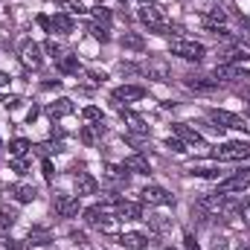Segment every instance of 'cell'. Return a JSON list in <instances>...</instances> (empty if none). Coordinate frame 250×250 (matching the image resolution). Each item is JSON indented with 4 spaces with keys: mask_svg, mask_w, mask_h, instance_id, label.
<instances>
[{
    "mask_svg": "<svg viewBox=\"0 0 250 250\" xmlns=\"http://www.w3.org/2000/svg\"><path fill=\"white\" fill-rule=\"evenodd\" d=\"M212 160H248L250 157V143H242V140H233V143H224V146H215L209 151Z\"/></svg>",
    "mask_w": 250,
    "mask_h": 250,
    "instance_id": "6da1fadb",
    "label": "cell"
},
{
    "mask_svg": "<svg viewBox=\"0 0 250 250\" xmlns=\"http://www.w3.org/2000/svg\"><path fill=\"white\" fill-rule=\"evenodd\" d=\"M169 50H172V56H181V59H187V62H201V59L207 56L204 44L189 41V38H172V41H169Z\"/></svg>",
    "mask_w": 250,
    "mask_h": 250,
    "instance_id": "7a4b0ae2",
    "label": "cell"
},
{
    "mask_svg": "<svg viewBox=\"0 0 250 250\" xmlns=\"http://www.w3.org/2000/svg\"><path fill=\"white\" fill-rule=\"evenodd\" d=\"M245 79H250V70H248V64H242V62L218 64L215 67V82H245Z\"/></svg>",
    "mask_w": 250,
    "mask_h": 250,
    "instance_id": "3957f363",
    "label": "cell"
},
{
    "mask_svg": "<svg viewBox=\"0 0 250 250\" xmlns=\"http://www.w3.org/2000/svg\"><path fill=\"white\" fill-rule=\"evenodd\" d=\"M137 18H140L146 26H151L157 35H169V29L163 26V15H160V9H157V6H143V9L137 12Z\"/></svg>",
    "mask_w": 250,
    "mask_h": 250,
    "instance_id": "277c9868",
    "label": "cell"
},
{
    "mask_svg": "<svg viewBox=\"0 0 250 250\" xmlns=\"http://www.w3.org/2000/svg\"><path fill=\"white\" fill-rule=\"evenodd\" d=\"M140 195H143V201H146V204H154V207H169V204H175L172 192H169V189H163V187H157V184H148Z\"/></svg>",
    "mask_w": 250,
    "mask_h": 250,
    "instance_id": "5b68a950",
    "label": "cell"
},
{
    "mask_svg": "<svg viewBox=\"0 0 250 250\" xmlns=\"http://www.w3.org/2000/svg\"><path fill=\"white\" fill-rule=\"evenodd\" d=\"M151 82H169L172 79V67L163 62V59H151V62H146L143 67H140Z\"/></svg>",
    "mask_w": 250,
    "mask_h": 250,
    "instance_id": "8992f818",
    "label": "cell"
},
{
    "mask_svg": "<svg viewBox=\"0 0 250 250\" xmlns=\"http://www.w3.org/2000/svg\"><path fill=\"white\" fill-rule=\"evenodd\" d=\"M175 134L187 143V148H198V151H204L207 148V143H204V137L195 131V128H189L187 123H175Z\"/></svg>",
    "mask_w": 250,
    "mask_h": 250,
    "instance_id": "52a82bcc",
    "label": "cell"
},
{
    "mask_svg": "<svg viewBox=\"0 0 250 250\" xmlns=\"http://www.w3.org/2000/svg\"><path fill=\"white\" fill-rule=\"evenodd\" d=\"M209 120H212L215 125H221V128H236V131L250 128L242 117H236V114H230V111H209Z\"/></svg>",
    "mask_w": 250,
    "mask_h": 250,
    "instance_id": "ba28073f",
    "label": "cell"
},
{
    "mask_svg": "<svg viewBox=\"0 0 250 250\" xmlns=\"http://www.w3.org/2000/svg\"><path fill=\"white\" fill-rule=\"evenodd\" d=\"M53 207H56V212H59L62 218L79 215V198H76V195H56V198H53Z\"/></svg>",
    "mask_w": 250,
    "mask_h": 250,
    "instance_id": "9c48e42d",
    "label": "cell"
},
{
    "mask_svg": "<svg viewBox=\"0 0 250 250\" xmlns=\"http://www.w3.org/2000/svg\"><path fill=\"white\" fill-rule=\"evenodd\" d=\"M21 62L26 64V67H32V70H38V67L44 64V56H41V44H35V41H26V44L21 47Z\"/></svg>",
    "mask_w": 250,
    "mask_h": 250,
    "instance_id": "30bf717a",
    "label": "cell"
},
{
    "mask_svg": "<svg viewBox=\"0 0 250 250\" xmlns=\"http://www.w3.org/2000/svg\"><path fill=\"white\" fill-rule=\"evenodd\" d=\"M73 111H76V105H73V99H67V96H62V99H56V102H50V105H47V117H50V120L70 117Z\"/></svg>",
    "mask_w": 250,
    "mask_h": 250,
    "instance_id": "8fae6325",
    "label": "cell"
},
{
    "mask_svg": "<svg viewBox=\"0 0 250 250\" xmlns=\"http://www.w3.org/2000/svg\"><path fill=\"white\" fill-rule=\"evenodd\" d=\"M117 218L120 221H137V218H143V207L134 201H117Z\"/></svg>",
    "mask_w": 250,
    "mask_h": 250,
    "instance_id": "7c38bea8",
    "label": "cell"
},
{
    "mask_svg": "<svg viewBox=\"0 0 250 250\" xmlns=\"http://www.w3.org/2000/svg\"><path fill=\"white\" fill-rule=\"evenodd\" d=\"M99 192V181L90 172H79L76 175V195H96Z\"/></svg>",
    "mask_w": 250,
    "mask_h": 250,
    "instance_id": "4fadbf2b",
    "label": "cell"
},
{
    "mask_svg": "<svg viewBox=\"0 0 250 250\" xmlns=\"http://www.w3.org/2000/svg\"><path fill=\"white\" fill-rule=\"evenodd\" d=\"M143 96H146V90L140 84H123V87L114 90V102H137Z\"/></svg>",
    "mask_w": 250,
    "mask_h": 250,
    "instance_id": "5bb4252c",
    "label": "cell"
},
{
    "mask_svg": "<svg viewBox=\"0 0 250 250\" xmlns=\"http://www.w3.org/2000/svg\"><path fill=\"white\" fill-rule=\"evenodd\" d=\"M123 166L128 169V172H137V175H148V172H151V163H148L143 154H128Z\"/></svg>",
    "mask_w": 250,
    "mask_h": 250,
    "instance_id": "9a60e30c",
    "label": "cell"
},
{
    "mask_svg": "<svg viewBox=\"0 0 250 250\" xmlns=\"http://www.w3.org/2000/svg\"><path fill=\"white\" fill-rule=\"evenodd\" d=\"M120 245L128 250H146L148 248V239L143 236V233H123L120 236Z\"/></svg>",
    "mask_w": 250,
    "mask_h": 250,
    "instance_id": "2e32d148",
    "label": "cell"
},
{
    "mask_svg": "<svg viewBox=\"0 0 250 250\" xmlns=\"http://www.w3.org/2000/svg\"><path fill=\"white\" fill-rule=\"evenodd\" d=\"M123 123L128 125V131L131 134H148V125L143 123V117H137V114H131V111H123Z\"/></svg>",
    "mask_w": 250,
    "mask_h": 250,
    "instance_id": "e0dca14e",
    "label": "cell"
},
{
    "mask_svg": "<svg viewBox=\"0 0 250 250\" xmlns=\"http://www.w3.org/2000/svg\"><path fill=\"white\" fill-rule=\"evenodd\" d=\"M12 195H15L18 204H32V201L38 198L35 187H29V184H18V187H12Z\"/></svg>",
    "mask_w": 250,
    "mask_h": 250,
    "instance_id": "ac0fdd59",
    "label": "cell"
},
{
    "mask_svg": "<svg viewBox=\"0 0 250 250\" xmlns=\"http://www.w3.org/2000/svg\"><path fill=\"white\" fill-rule=\"evenodd\" d=\"M99 134H105V125H102V123L84 125V128H82V131H79V137H82V143H84V146H93V143H96V137H99Z\"/></svg>",
    "mask_w": 250,
    "mask_h": 250,
    "instance_id": "d6986e66",
    "label": "cell"
},
{
    "mask_svg": "<svg viewBox=\"0 0 250 250\" xmlns=\"http://www.w3.org/2000/svg\"><path fill=\"white\" fill-rule=\"evenodd\" d=\"M250 184L248 175H236V178H230V181H224L221 187H218V192L221 195H230V192H239V189H245Z\"/></svg>",
    "mask_w": 250,
    "mask_h": 250,
    "instance_id": "ffe728a7",
    "label": "cell"
},
{
    "mask_svg": "<svg viewBox=\"0 0 250 250\" xmlns=\"http://www.w3.org/2000/svg\"><path fill=\"white\" fill-rule=\"evenodd\" d=\"M120 44H123L125 50H134V53H143V50H146V41H143V35H137V32H125L123 38H120Z\"/></svg>",
    "mask_w": 250,
    "mask_h": 250,
    "instance_id": "44dd1931",
    "label": "cell"
},
{
    "mask_svg": "<svg viewBox=\"0 0 250 250\" xmlns=\"http://www.w3.org/2000/svg\"><path fill=\"white\" fill-rule=\"evenodd\" d=\"M187 87L189 90H204V93H207V90H215L218 82H215V79H201V76L195 79V76H192V79H187Z\"/></svg>",
    "mask_w": 250,
    "mask_h": 250,
    "instance_id": "7402d4cb",
    "label": "cell"
},
{
    "mask_svg": "<svg viewBox=\"0 0 250 250\" xmlns=\"http://www.w3.org/2000/svg\"><path fill=\"white\" fill-rule=\"evenodd\" d=\"M56 29L64 32V35H70V32H73V21H70V15H67V12H59V15L53 18V32H56Z\"/></svg>",
    "mask_w": 250,
    "mask_h": 250,
    "instance_id": "603a6c76",
    "label": "cell"
},
{
    "mask_svg": "<svg viewBox=\"0 0 250 250\" xmlns=\"http://www.w3.org/2000/svg\"><path fill=\"white\" fill-rule=\"evenodd\" d=\"M102 218H105V207H102V204H93V207H87V209H84V221H87V224H93V227H96Z\"/></svg>",
    "mask_w": 250,
    "mask_h": 250,
    "instance_id": "cb8c5ba5",
    "label": "cell"
},
{
    "mask_svg": "<svg viewBox=\"0 0 250 250\" xmlns=\"http://www.w3.org/2000/svg\"><path fill=\"white\" fill-rule=\"evenodd\" d=\"M125 172H128L125 166H105V178L114 181V184H128V175Z\"/></svg>",
    "mask_w": 250,
    "mask_h": 250,
    "instance_id": "d4e9b609",
    "label": "cell"
},
{
    "mask_svg": "<svg viewBox=\"0 0 250 250\" xmlns=\"http://www.w3.org/2000/svg\"><path fill=\"white\" fill-rule=\"evenodd\" d=\"M29 148H32V143H29V140H23V137H18V140H12V143H9V151H12V157H23Z\"/></svg>",
    "mask_w": 250,
    "mask_h": 250,
    "instance_id": "484cf974",
    "label": "cell"
},
{
    "mask_svg": "<svg viewBox=\"0 0 250 250\" xmlns=\"http://www.w3.org/2000/svg\"><path fill=\"white\" fill-rule=\"evenodd\" d=\"M56 67L62 70V73H79V56H62Z\"/></svg>",
    "mask_w": 250,
    "mask_h": 250,
    "instance_id": "4316f807",
    "label": "cell"
},
{
    "mask_svg": "<svg viewBox=\"0 0 250 250\" xmlns=\"http://www.w3.org/2000/svg\"><path fill=\"white\" fill-rule=\"evenodd\" d=\"M53 242V236L47 233V230H41V227H35V230H29V245H50Z\"/></svg>",
    "mask_w": 250,
    "mask_h": 250,
    "instance_id": "83f0119b",
    "label": "cell"
},
{
    "mask_svg": "<svg viewBox=\"0 0 250 250\" xmlns=\"http://www.w3.org/2000/svg\"><path fill=\"white\" fill-rule=\"evenodd\" d=\"M62 6H64L67 15H87V12H90L82 0H62Z\"/></svg>",
    "mask_w": 250,
    "mask_h": 250,
    "instance_id": "f1b7e54d",
    "label": "cell"
},
{
    "mask_svg": "<svg viewBox=\"0 0 250 250\" xmlns=\"http://www.w3.org/2000/svg\"><path fill=\"white\" fill-rule=\"evenodd\" d=\"M90 12H93L96 23H102V26H111V18H114V15H111V9H108V6H93Z\"/></svg>",
    "mask_w": 250,
    "mask_h": 250,
    "instance_id": "f546056e",
    "label": "cell"
},
{
    "mask_svg": "<svg viewBox=\"0 0 250 250\" xmlns=\"http://www.w3.org/2000/svg\"><path fill=\"white\" fill-rule=\"evenodd\" d=\"M15 221H18V209H9V207H3V209H0V230L12 227Z\"/></svg>",
    "mask_w": 250,
    "mask_h": 250,
    "instance_id": "4dcf8cb0",
    "label": "cell"
},
{
    "mask_svg": "<svg viewBox=\"0 0 250 250\" xmlns=\"http://www.w3.org/2000/svg\"><path fill=\"white\" fill-rule=\"evenodd\" d=\"M90 35H93L96 41H102V44H105V41H111V29H108V26H102V23H93V26H90Z\"/></svg>",
    "mask_w": 250,
    "mask_h": 250,
    "instance_id": "1f68e13d",
    "label": "cell"
},
{
    "mask_svg": "<svg viewBox=\"0 0 250 250\" xmlns=\"http://www.w3.org/2000/svg\"><path fill=\"white\" fill-rule=\"evenodd\" d=\"M82 117H84L87 123H102V108H96V105H87V108L82 111Z\"/></svg>",
    "mask_w": 250,
    "mask_h": 250,
    "instance_id": "d6a6232c",
    "label": "cell"
},
{
    "mask_svg": "<svg viewBox=\"0 0 250 250\" xmlns=\"http://www.w3.org/2000/svg\"><path fill=\"white\" fill-rule=\"evenodd\" d=\"M44 50H47V53H50V59H56V62H59V59H62V56H64L62 44H56V41H53V38H50V41H47V47H44Z\"/></svg>",
    "mask_w": 250,
    "mask_h": 250,
    "instance_id": "836d02e7",
    "label": "cell"
},
{
    "mask_svg": "<svg viewBox=\"0 0 250 250\" xmlns=\"http://www.w3.org/2000/svg\"><path fill=\"white\" fill-rule=\"evenodd\" d=\"M166 146H169V148H172V151H178V154H184V151H187V143H184V140H181V137H175V140H172V137H169V140H166Z\"/></svg>",
    "mask_w": 250,
    "mask_h": 250,
    "instance_id": "e575fe53",
    "label": "cell"
},
{
    "mask_svg": "<svg viewBox=\"0 0 250 250\" xmlns=\"http://www.w3.org/2000/svg\"><path fill=\"white\" fill-rule=\"evenodd\" d=\"M192 175H198V178H221V169H192Z\"/></svg>",
    "mask_w": 250,
    "mask_h": 250,
    "instance_id": "d590c367",
    "label": "cell"
},
{
    "mask_svg": "<svg viewBox=\"0 0 250 250\" xmlns=\"http://www.w3.org/2000/svg\"><path fill=\"white\" fill-rule=\"evenodd\" d=\"M12 169H15L18 175H23V172H26V160H23V157H15V160H12Z\"/></svg>",
    "mask_w": 250,
    "mask_h": 250,
    "instance_id": "8d00e7d4",
    "label": "cell"
},
{
    "mask_svg": "<svg viewBox=\"0 0 250 250\" xmlns=\"http://www.w3.org/2000/svg\"><path fill=\"white\" fill-rule=\"evenodd\" d=\"M239 212H242V218H245V221L250 224V198H245V201H242V207H239Z\"/></svg>",
    "mask_w": 250,
    "mask_h": 250,
    "instance_id": "74e56055",
    "label": "cell"
},
{
    "mask_svg": "<svg viewBox=\"0 0 250 250\" xmlns=\"http://www.w3.org/2000/svg\"><path fill=\"white\" fill-rule=\"evenodd\" d=\"M38 23H41L47 32H53V18H47V15H38Z\"/></svg>",
    "mask_w": 250,
    "mask_h": 250,
    "instance_id": "f35d334b",
    "label": "cell"
},
{
    "mask_svg": "<svg viewBox=\"0 0 250 250\" xmlns=\"http://www.w3.org/2000/svg\"><path fill=\"white\" fill-rule=\"evenodd\" d=\"M41 154H53V151H59V146H53V143H44V146H35Z\"/></svg>",
    "mask_w": 250,
    "mask_h": 250,
    "instance_id": "ab89813d",
    "label": "cell"
},
{
    "mask_svg": "<svg viewBox=\"0 0 250 250\" xmlns=\"http://www.w3.org/2000/svg\"><path fill=\"white\" fill-rule=\"evenodd\" d=\"M184 242H187V250H201V245L195 242V236H192V233H187V239H184Z\"/></svg>",
    "mask_w": 250,
    "mask_h": 250,
    "instance_id": "60d3db41",
    "label": "cell"
},
{
    "mask_svg": "<svg viewBox=\"0 0 250 250\" xmlns=\"http://www.w3.org/2000/svg\"><path fill=\"white\" fill-rule=\"evenodd\" d=\"M105 79H108V76H105V73H96V70H93V73H90V82H93V84H102V82H105Z\"/></svg>",
    "mask_w": 250,
    "mask_h": 250,
    "instance_id": "b9f144b4",
    "label": "cell"
},
{
    "mask_svg": "<svg viewBox=\"0 0 250 250\" xmlns=\"http://www.w3.org/2000/svg\"><path fill=\"white\" fill-rule=\"evenodd\" d=\"M44 178L53 181V163H50V160H44Z\"/></svg>",
    "mask_w": 250,
    "mask_h": 250,
    "instance_id": "7bdbcfd3",
    "label": "cell"
},
{
    "mask_svg": "<svg viewBox=\"0 0 250 250\" xmlns=\"http://www.w3.org/2000/svg\"><path fill=\"white\" fill-rule=\"evenodd\" d=\"M70 239H73V242H76V245H87V236H84V233H73V236H70Z\"/></svg>",
    "mask_w": 250,
    "mask_h": 250,
    "instance_id": "ee69618b",
    "label": "cell"
},
{
    "mask_svg": "<svg viewBox=\"0 0 250 250\" xmlns=\"http://www.w3.org/2000/svg\"><path fill=\"white\" fill-rule=\"evenodd\" d=\"M12 245H15V242H12V239H6V236H3V239H0V250H12Z\"/></svg>",
    "mask_w": 250,
    "mask_h": 250,
    "instance_id": "f6af8a7d",
    "label": "cell"
},
{
    "mask_svg": "<svg viewBox=\"0 0 250 250\" xmlns=\"http://www.w3.org/2000/svg\"><path fill=\"white\" fill-rule=\"evenodd\" d=\"M9 82H12V79H9V73H3V70H0V87H9Z\"/></svg>",
    "mask_w": 250,
    "mask_h": 250,
    "instance_id": "bcb514c9",
    "label": "cell"
},
{
    "mask_svg": "<svg viewBox=\"0 0 250 250\" xmlns=\"http://www.w3.org/2000/svg\"><path fill=\"white\" fill-rule=\"evenodd\" d=\"M12 250H29V242H15Z\"/></svg>",
    "mask_w": 250,
    "mask_h": 250,
    "instance_id": "7dc6e473",
    "label": "cell"
},
{
    "mask_svg": "<svg viewBox=\"0 0 250 250\" xmlns=\"http://www.w3.org/2000/svg\"><path fill=\"white\" fill-rule=\"evenodd\" d=\"M35 117H38V108H35V105H32V111H29V114H26V120H29V123H35Z\"/></svg>",
    "mask_w": 250,
    "mask_h": 250,
    "instance_id": "c3c4849f",
    "label": "cell"
},
{
    "mask_svg": "<svg viewBox=\"0 0 250 250\" xmlns=\"http://www.w3.org/2000/svg\"><path fill=\"white\" fill-rule=\"evenodd\" d=\"M140 3H143V6H151V3H154V0H140Z\"/></svg>",
    "mask_w": 250,
    "mask_h": 250,
    "instance_id": "681fc988",
    "label": "cell"
},
{
    "mask_svg": "<svg viewBox=\"0 0 250 250\" xmlns=\"http://www.w3.org/2000/svg\"><path fill=\"white\" fill-rule=\"evenodd\" d=\"M239 250H250V245H242V248H239Z\"/></svg>",
    "mask_w": 250,
    "mask_h": 250,
    "instance_id": "f907efd6",
    "label": "cell"
},
{
    "mask_svg": "<svg viewBox=\"0 0 250 250\" xmlns=\"http://www.w3.org/2000/svg\"><path fill=\"white\" fill-rule=\"evenodd\" d=\"M163 250H181V248H172V245H169V248H163Z\"/></svg>",
    "mask_w": 250,
    "mask_h": 250,
    "instance_id": "816d5d0a",
    "label": "cell"
},
{
    "mask_svg": "<svg viewBox=\"0 0 250 250\" xmlns=\"http://www.w3.org/2000/svg\"><path fill=\"white\" fill-rule=\"evenodd\" d=\"M0 148H3V146H0Z\"/></svg>",
    "mask_w": 250,
    "mask_h": 250,
    "instance_id": "f5cc1de1",
    "label": "cell"
},
{
    "mask_svg": "<svg viewBox=\"0 0 250 250\" xmlns=\"http://www.w3.org/2000/svg\"><path fill=\"white\" fill-rule=\"evenodd\" d=\"M123 3H125V0H123Z\"/></svg>",
    "mask_w": 250,
    "mask_h": 250,
    "instance_id": "db71d44e",
    "label": "cell"
}]
</instances>
